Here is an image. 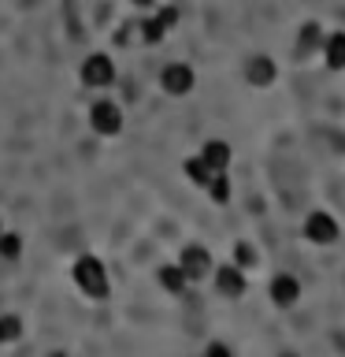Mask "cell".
I'll use <instances>...</instances> for the list:
<instances>
[{
    "label": "cell",
    "instance_id": "cell-4",
    "mask_svg": "<svg viewBox=\"0 0 345 357\" xmlns=\"http://www.w3.org/2000/svg\"><path fill=\"white\" fill-rule=\"evenodd\" d=\"M82 82L89 89H104V86L115 82V63H111V56H104V52L86 56L82 60Z\"/></svg>",
    "mask_w": 345,
    "mask_h": 357
},
{
    "label": "cell",
    "instance_id": "cell-16",
    "mask_svg": "<svg viewBox=\"0 0 345 357\" xmlns=\"http://www.w3.org/2000/svg\"><path fill=\"white\" fill-rule=\"evenodd\" d=\"M22 339V317H15V312H4L0 317V346H11Z\"/></svg>",
    "mask_w": 345,
    "mask_h": 357
},
{
    "label": "cell",
    "instance_id": "cell-21",
    "mask_svg": "<svg viewBox=\"0 0 345 357\" xmlns=\"http://www.w3.org/2000/svg\"><path fill=\"white\" fill-rule=\"evenodd\" d=\"M134 4H138V8H152V0H134Z\"/></svg>",
    "mask_w": 345,
    "mask_h": 357
},
{
    "label": "cell",
    "instance_id": "cell-14",
    "mask_svg": "<svg viewBox=\"0 0 345 357\" xmlns=\"http://www.w3.org/2000/svg\"><path fill=\"white\" fill-rule=\"evenodd\" d=\"M323 45V26L319 22H305L297 33V56H308V52H316Z\"/></svg>",
    "mask_w": 345,
    "mask_h": 357
},
{
    "label": "cell",
    "instance_id": "cell-13",
    "mask_svg": "<svg viewBox=\"0 0 345 357\" xmlns=\"http://www.w3.org/2000/svg\"><path fill=\"white\" fill-rule=\"evenodd\" d=\"M156 279H160V287L167 290V294H186V287H189V279L178 264H160Z\"/></svg>",
    "mask_w": 345,
    "mask_h": 357
},
{
    "label": "cell",
    "instance_id": "cell-9",
    "mask_svg": "<svg viewBox=\"0 0 345 357\" xmlns=\"http://www.w3.org/2000/svg\"><path fill=\"white\" fill-rule=\"evenodd\" d=\"M245 78L256 86V89H267L278 78V67H275V60L271 56H249V63H245Z\"/></svg>",
    "mask_w": 345,
    "mask_h": 357
},
{
    "label": "cell",
    "instance_id": "cell-23",
    "mask_svg": "<svg viewBox=\"0 0 345 357\" xmlns=\"http://www.w3.org/2000/svg\"><path fill=\"white\" fill-rule=\"evenodd\" d=\"M278 357H297V354H278Z\"/></svg>",
    "mask_w": 345,
    "mask_h": 357
},
{
    "label": "cell",
    "instance_id": "cell-8",
    "mask_svg": "<svg viewBox=\"0 0 345 357\" xmlns=\"http://www.w3.org/2000/svg\"><path fill=\"white\" fill-rule=\"evenodd\" d=\"M216 290L223 298H230V301H238L245 294V268L238 264H219L216 268Z\"/></svg>",
    "mask_w": 345,
    "mask_h": 357
},
{
    "label": "cell",
    "instance_id": "cell-18",
    "mask_svg": "<svg viewBox=\"0 0 345 357\" xmlns=\"http://www.w3.org/2000/svg\"><path fill=\"white\" fill-rule=\"evenodd\" d=\"M0 257H4V261H19L22 257V234L0 231Z\"/></svg>",
    "mask_w": 345,
    "mask_h": 357
},
{
    "label": "cell",
    "instance_id": "cell-6",
    "mask_svg": "<svg viewBox=\"0 0 345 357\" xmlns=\"http://www.w3.org/2000/svg\"><path fill=\"white\" fill-rule=\"evenodd\" d=\"M178 268L186 272L189 283H200V279H208L211 275V253L204 250V245H186L182 253H178Z\"/></svg>",
    "mask_w": 345,
    "mask_h": 357
},
{
    "label": "cell",
    "instance_id": "cell-1",
    "mask_svg": "<svg viewBox=\"0 0 345 357\" xmlns=\"http://www.w3.org/2000/svg\"><path fill=\"white\" fill-rule=\"evenodd\" d=\"M71 272H74V283H78V290H82L86 298L108 301V294H111V279H108V268L100 264V257H93V253L78 257Z\"/></svg>",
    "mask_w": 345,
    "mask_h": 357
},
{
    "label": "cell",
    "instance_id": "cell-19",
    "mask_svg": "<svg viewBox=\"0 0 345 357\" xmlns=\"http://www.w3.org/2000/svg\"><path fill=\"white\" fill-rule=\"evenodd\" d=\"M256 261H260V257H256V250L249 242H238V250H234V264L238 268H256Z\"/></svg>",
    "mask_w": 345,
    "mask_h": 357
},
{
    "label": "cell",
    "instance_id": "cell-22",
    "mask_svg": "<svg viewBox=\"0 0 345 357\" xmlns=\"http://www.w3.org/2000/svg\"><path fill=\"white\" fill-rule=\"evenodd\" d=\"M49 357H67V354H63V350H52V354H49Z\"/></svg>",
    "mask_w": 345,
    "mask_h": 357
},
{
    "label": "cell",
    "instance_id": "cell-2",
    "mask_svg": "<svg viewBox=\"0 0 345 357\" xmlns=\"http://www.w3.org/2000/svg\"><path fill=\"white\" fill-rule=\"evenodd\" d=\"M89 127L100 138H115V134H122V108L115 100H93L89 105Z\"/></svg>",
    "mask_w": 345,
    "mask_h": 357
},
{
    "label": "cell",
    "instance_id": "cell-12",
    "mask_svg": "<svg viewBox=\"0 0 345 357\" xmlns=\"http://www.w3.org/2000/svg\"><path fill=\"white\" fill-rule=\"evenodd\" d=\"M323 60H327L330 71H345V30L323 38Z\"/></svg>",
    "mask_w": 345,
    "mask_h": 357
},
{
    "label": "cell",
    "instance_id": "cell-17",
    "mask_svg": "<svg viewBox=\"0 0 345 357\" xmlns=\"http://www.w3.org/2000/svg\"><path fill=\"white\" fill-rule=\"evenodd\" d=\"M204 190H208V197L216 201V205H227V201H230V178H227V172H216Z\"/></svg>",
    "mask_w": 345,
    "mask_h": 357
},
{
    "label": "cell",
    "instance_id": "cell-11",
    "mask_svg": "<svg viewBox=\"0 0 345 357\" xmlns=\"http://www.w3.org/2000/svg\"><path fill=\"white\" fill-rule=\"evenodd\" d=\"M200 156H204V164L211 167V172H227L234 153H230V145L223 138H208L204 145H200Z\"/></svg>",
    "mask_w": 345,
    "mask_h": 357
},
{
    "label": "cell",
    "instance_id": "cell-7",
    "mask_svg": "<svg viewBox=\"0 0 345 357\" xmlns=\"http://www.w3.org/2000/svg\"><path fill=\"white\" fill-rule=\"evenodd\" d=\"M175 22H178V8H160L152 19H145L141 26H138V30H141V41H145V45L163 41V38H167V30H171Z\"/></svg>",
    "mask_w": 345,
    "mask_h": 357
},
{
    "label": "cell",
    "instance_id": "cell-3",
    "mask_svg": "<svg viewBox=\"0 0 345 357\" xmlns=\"http://www.w3.org/2000/svg\"><path fill=\"white\" fill-rule=\"evenodd\" d=\"M193 86H197V75L189 63H167L160 71V89L167 97H186L193 93Z\"/></svg>",
    "mask_w": 345,
    "mask_h": 357
},
{
    "label": "cell",
    "instance_id": "cell-5",
    "mask_svg": "<svg viewBox=\"0 0 345 357\" xmlns=\"http://www.w3.org/2000/svg\"><path fill=\"white\" fill-rule=\"evenodd\" d=\"M305 238H308L312 245H334V242H338V220H334L330 212H323V208L308 212V220H305Z\"/></svg>",
    "mask_w": 345,
    "mask_h": 357
},
{
    "label": "cell",
    "instance_id": "cell-15",
    "mask_svg": "<svg viewBox=\"0 0 345 357\" xmlns=\"http://www.w3.org/2000/svg\"><path fill=\"white\" fill-rule=\"evenodd\" d=\"M211 175H216V172L204 164V156H189V160H186V178H189L193 186H208Z\"/></svg>",
    "mask_w": 345,
    "mask_h": 357
},
{
    "label": "cell",
    "instance_id": "cell-20",
    "mask_svg": "<svg viewBox=\"0 0 345 357\" xmlns=\"http://www.w3.org/2000/svg\"><path fill=\"white\" fill-rule=\"evenodd\" d=\"M204 357H234V354H230L227 342H208L204 346Z\"/></svg>",
    "mask_w": 345,
    "mask_h": 357
},
{
    "label": "cell",
    "instance_id": "cell-10",
    "mask_svg": "<svg viewBox=\"0 0 345 357\" xmlns=\"http://www.w3.org/2000/svg\"><path fill=\"white\" fill-rule=\"evenodd\" d=\"M271 301L278 309H294L300 301V279L297 275H275L271 279Z\"/></svg>",
    "mask_w": 345,
    "mask_h": 357
}]
</instances>
